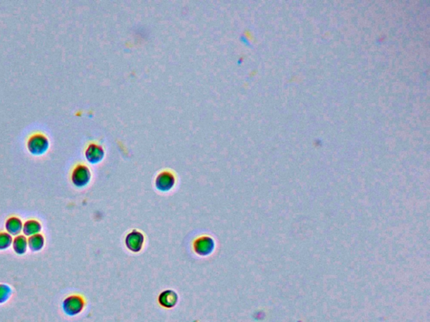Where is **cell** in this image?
Listing matches in <instances>:
<instances>
[{
    "label": "cell",
    "mask_w": 430,
    "mask_h": 322,
    "mask_svg": "<svg viewBox=\"0 0 430 322\" xmlns=\"http://www.w3.org/2000/svg\"><path fill=\"white\" fill-rule=\"evenodd\" d=\"M86 302L80 294H71L63 300L62 307L63 312L68 316H76L84 311Z\"/></svg>",
    "instance_id": "cell-1"
},
{
    "label": "cell",
    "mask_w": 430,
    "mask_h": 322,
    "mask_svg": "<svg viewBox=\"0 0 430 322\" xmlns=\"http://www.w3.org/2000/svg\"><path fill=\"white\" fill-rule=\"evenodd\" d=\"M193 247L196 255L205 257V256H209V255H211L212 252H214V248H215V242H214V238H211V237L203 235V236L196 238L193 242Z\"/></svg>",
    "instance_id": "cell-2"
},
{
    "label": "cell",
    "mask_w": 430,
    "mask_h": 322,
    "mask_svg": "<svg viewBox=\"0 0 430 322\" xmlns=\"http://www.w3.org/2000/svg\"><path fill=\"white\" fill-rule=\"evenodd\" d=\"M125 243L130 252H139L144 246L145 236L141 232L134 229L126 235Z\"/></svg>",
    "instance_id": "cell-3"
},
{
    "label": "cell",
    "mask_w": 430,
    "mask_h": 322,
    "mask_svg": "<svg viewBox=\"0 0 430 322\" xmlns=\"http://www.w3.org/2000/svg\"><path fill=\"white\" fill-rule=\"evenodd\" d=\"M71 178L74 186L80 188L89 184L91 179V172L86 166L78 165L72 171Z\"/></svg>",
    "instance_id": "cell-4"
},
{
    "label": "cell",
    "mask_w": 430,
    "mask_h": 322,
    "mask_svg": "<svg viewBox=\"0 0 430 322\" xmlns=\"http://www.w3.org/2000/svg\"><path fill=\"white\" fill-rule=\"evenodd\" d=\"M176 179L170 171L160 172L156 179V187L161 192H168L174 187Z\"/></svg>",
    "instance_id": "cell-5"
},
{
    "label": "cell",
    "mask_w": 430,
    "mask_h": 322,
    "mask_svg": "<svg viewBox=\"0 0 430 322\" xmlns=\"http://www.w3.org/2000/svg\"><path fill=\"white\" fill-rule=\"evenodd\" d=\"M28 147L29 150L33 154L40 155L47 150L48 142L47 139L43 136L35 135L29 141Z\"/></svg>",
    "instance_id": "cell-6"
},
{
    "label": "cell",
    "mask_w": 430,
    "mask_h": 322,
    "mask_svg": "<svg viewBox=\"0 0 430 322\" xmlns=\"http://www.w3.org/2000/svg\"><path fill=\"white\" fill-rule=\"evenodd\" d=\"M178 301V295L172 290H167L160 293L158 302L160 306L166 309L173 308Z\"/></svg>",
    "instance_id": "cell-7"
},
{
    "label": "cell",
    "mask_w": 430,
    "mask_h": 322,
    "mask_svg": "<svg viewBox=\"0 0 430 322\" xmlns=\"http://www.w3.org/2000/svg\"><path fill=\"white\" fill-rule=\"evenodd\" d=\"M5 230L11 236H17L22 233L23 230V222L17 216H11L7 218L5 223Z\"/></svg>",
    "instance_id": "cell-8"
},
{
    "label": "cell",
    "mask_w": 430,
    "mask_h": 322,
    "mask_svg": "<svg viewBox=\"0 0 430 322\" xmlns=\"http://www.w3.org/2000/svg\"><path fill=\"white\" fill-rule=\"evenodd\" d=\"M42 230V225L38 220L36 219H29L26 222L23 223V233L24 235L27 238V237H31L35 234H40Z\"/></svg>",
    "instance_id": "cell-9"
},
{
    "label": "cell",
    "mask_w": 430,
    "mask_h": 322,
    "mask_svg": "<svg viewBox=\"0 0 430 322\" xmlns=\"http://www.w3.org/2000/svg\"><path fill=\"white\" fill-rule=\"evenodd\" d=\"M12 247L17 255H26L28 250V239L22 234L17 235L13 238Z\"/></svg>",
    "instance_id": "cell-10"
},
{
    "label": "cell",
    "mask_w": 430,
    "mask_h": 322,
    "mask_svg": "<svg viewBox=\"0 0 430 322\" xmlns=\"http://www.w3.org/2000/svg\"><path fill=\"white\" fill-rule=\"evenodd\" d=\"M46 240L45 237L42 234H35L33 236L29 237L28 248L31 252H40L44 247Z\"/></svg>",
    "instance_id": "cell-11"
},
{
    "label": "cell",
    "mask_w": 430,
    "mask_h": 322,
    "mask_svg": "<svg viewBox=\"0 0 430 322\" xmlns=\"http://www.w3.org/2000/svg\"><path fill=\"white\" fill-rule=\"evenodd\" d=\"M86 157L91 163H97L104 157V150L102 147L97 145H91L86 151Z\"/></svg>",
    "instance_id": "cell-12"
},
{
    "label": "cell",
    "mask_w": 430,
    "mask_h": 322,
    "mask_svg": "<svg viewBox=\"0 0 430 322\" xmlns=\"http://www.w3.org/2000/svg\"><path fill=\"white\" fill-rule=\"evenodd\" d=\"M13 294V290L10 285L0 283V305L6 303Z\"/></svg>",
    "instance_id": "cell-13"
},
{
    "label": "cell",
    "mask_w": 430,
    "mask_h": 322,
    "mask_svg": "<svg viewBox=\"0 0 430 322\" xmlns=\"http://www.w3.org/2000/svg\"><path fill=\"white\" fill-rule=\"evenodd\" d=\"M13 243V236L7 232H0V251L10 248Z\"/></svg>",
    "instance_id": "cell-14"
}]
</instances>
